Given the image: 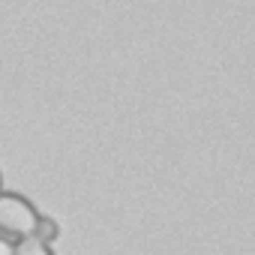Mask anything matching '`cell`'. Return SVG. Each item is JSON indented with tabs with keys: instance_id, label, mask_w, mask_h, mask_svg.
<instances>
[{
	"instance_id": "6da1fadb",
	"label": "cell",
	"mask_w": 255,
	"mask_h": 255,
	"mask_svg": "<svg viewBox=\"0 0 255 255\" xmlns=\"http://www.w3.org/2000/svg\"><path fill=\"white\" fill-rule=\"evenodd\" d=\"M36 222H39V213L24 195L0 192V234H9V237H18V240L33 237Z\"/></svg>"
},
{
	"instance_id": "7a4b0ae2",
	"label": "cell",
	"mask_w": 255,
	"mask_h": 255,
	"mask_svg": "<svg viewBox=\"0 0 255 255\" xmlns=\"http://www.w3.org/2000/svg\"><path fill=\"white\" fill-rule=\"evenodd\" d=\"M12 255H51L48 243H42L39 237H21L12 246Z\"/></svg>"
},
{
	"instance_id": "3957f363",
	"label": "cell",
	"mask_w": 255,
	"mask_h": 255,
	"mask_svg": "<svg viewBox=\"0 0 255 255\" xmlns=\"http://www.w3.org/2000/svg\"><path fill=\"white\" fill-rule=\"evenodd\" d=\"M57 222L54 219H48V216H39V222H36V234L33 237H39L42 243H51V240H57Z\"/></svg>"
},
{
	"instance_id": "277c9868",
	"label": "cell",
	"mask_w": 255,
	"mask_h": 255,
	"mask_svg": "<svg viewBox=\"0 0 255 255\" xmlns=\"http://www.w3.org/2000/svg\"><path fill=\"white\" fill-rule=\"evenodd\" d=\"M0 255H12V246L6 240H0Z\"/></svg>"
}]
</instances>
